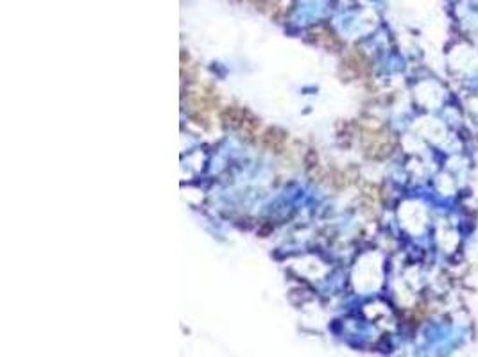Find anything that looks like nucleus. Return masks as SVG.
Here are the masks:
<instances>
[{
    "mask_svg": "<svg viewBox=\"0 0 478 357\" xmlns=\"http://www.w3.org/2000/svg\"><path fill=\"white\" fill-rule=\"evenodd\" d=\"M221 120L224 122L226 127H231V129H240L248 136H255L258 129V120L252 118L246 109L240 108H226L222 111Z\"/></svg>",
    "mask_w": 478,
    "mask_h": 357,
    "instance_id": "f257e3e1",
    "label": "nucleus"
},
{
    "mask_svg": "<svg viewBox=\"0 0 478 357\" xmlns=\"http://www.w3.org/2000/svg\"><path fill=\"white\" fill-rule=\"evenodd\" d=\"M285 142H287V133L278 129V127H270V129H267L266 133L260 136V145L264 146V148H267V151L273 152L282 151Z\"/></svg>",
    "mask_w": 478,
    "mask_h": 357,
    "instance_id": "f03ea898",
    "label": "nucleus"
}]
</instances>
